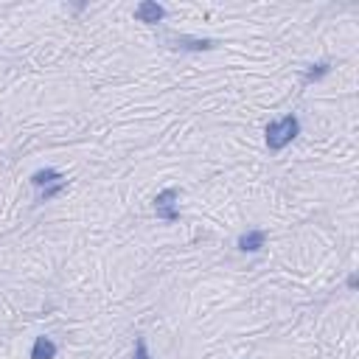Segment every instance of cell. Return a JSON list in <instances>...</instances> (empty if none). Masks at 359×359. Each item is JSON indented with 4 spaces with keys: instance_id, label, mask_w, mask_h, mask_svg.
I'll use <instances>...</instances> for the list:
<instances>
[{
    "instance_id": "6da1fadb",
    "label": "cell",
    "mask_w": 359,
    "mask_h": 359,
    "mask_svg": "<svg viewBox=\"0 0 359 359\" xmlns=\"http://www.w3.org/2000/svg\"><path fill=\"white\" fill-rule=\"evenodd\" d=\"M298 135H301V121H298V115H292V112L283 115L281 121H269L267 129H264V137H267L269 152L286 149Z\"/></svg>"
},
{
    "instance_id": "7a4b0ae2",
    "label": "cell",
    "mask_w": 359,
    "mask_h": 359,
    "mask_svg": "<svg viewBox=\"0 0 359 359\" xmlns=\"http://www.w3.org/2000/svg\"><path fill=\"white\" fill-rule=\"evenodd\" d=\"M177 199H180V191L177 188H166L155 197V213L163 219V222H177L180 219V210H177Z\"/></svg>"
},
{
    "instance_id": "3957f363",
    "label": "cell",
    "mask_w": 359,
    "mask_h": 359,
    "mask_svg": "<svg viewBox=\"0 0 359 359\" xmlns=\"http://www.w3.org/2000/svg\"><path fill=\"white\" fill-rule=\"evenodd\" d=\"M135 17H137L140 23L155 26V23H160V20L166 17V9L158 3V0H143V3H137V9H135Z\"/></svg>"
},
{
    "instance_id": "277c9868",
    "label": "cell",
    "mask_w": 359,
    "mask_h": 359,
    "mask_svg": "<svg viewBox=\"0 0 359 359\" xmlns=\"http://www.w3.org/2000/svg\"><path fill=\"white\" fill-rule=\"evenodd\" d=\"M267 244V233L264 231H247L239 236V250L242 253H258Z\"/></svg>"
},
{
    "instance_id": "5b68a950",
    "label": "cell",
    "mask_w": 359,
    "mask_h": 359,
    "mask_svg": "<svg viewBox=\"0 0 359 359\" xmlns=\"http://www.w3.org/2000/svg\"><path fill=\"white\" fill-rule=\"evenodd\" d=\"M62 180H65L62 172H56V169H40V172L31 174V185H34L37 191H42V188H48V185H53V183H62Z\"/></svg>"
},
{
    "instance_id": "8992f818",
    "label": "cell",
    "mask_w": 359,
    "mask_h": 359,
    "mask_svg": "<svg viewBox=\"0 0 359 359\" xmlns=\"http://www.w3.org/2000/svg\"><path fill=\"white\" fill-rule=\"evenodd\" d=\"M56 356V342L51 337H37L31 348V359H53Z\"/></svg>"
},
{
    "instance_id": "52a82bcc",
    "label": "cell",
    "mask_w": 359,
    "mask_h": 359,
    "mask_svg": "<svg viewBox=\"0 0 359 359\" xmlns=\"http://www.w3.org/2000/svg\"><path fill=\"white\" fill-rule=\"evenodd\" d=\"M174 48H185V51H208V48H213V42L210 40H191V37H174Z\"/></svg>"
},
{
    "instance_id": "ba28073f",
    "label": "cell",
    "mask_w": 359,
    "mask_h": 359,
    "mask_svg": "<svg viewBox=\"0 0 359 359\" xmlns=\"http://www.w3.org/2000/svg\"><path fill=\"white\" fill-rule=\"evenodd\" d=\"M328 70H331V65H328V62H317V65H312V67L306 70V74H303V82H306V85L320 82V79L328 74Z\"/></svg>"
},
{
    "instance_id": "9c48e42d",
    "label": "cell",
    "mask_w": 359,
    "mask_h": 359,
    "mask_svg": "<svg viewBox=\"0 0 359 359\" xmlns=\"http://www.w3.org/2000/svg\"><path fill=\"white\" fill-rule=\"evenodd\" d=\"M65 188H67V180H62V183H53V185L42 188V191L37 194V202H51V199H56V197H59Z\"/></svg>"
},
{
    "instance_id": "30bf717a",
    "label": "cell",
    "mask_w": 359,
    "mask_h": 359,
    "mask_svg": "<svg viewBox=\"0 0 359 359\" xmlns=\"http://www.w3.org/2000/svg\"><path fill=\"white\" fill-rule=\"evenodd\" d=\"M132 359H152V353H149V348H147V340H143V337L135 340V353H132Z\"/></svg>"
},
{
    "instance_id": "8fae6325",
    "label": "cell",
    "mask_w": 359,
    "mask_h": 359,
    "mask_svg": "<svg viewBox=\"0 0 359 359\" xmlns=\"http://www.w3.org/2000/svg\"><path fill=\"white\" fill-rule=\"evenodd\" d=\"M356 286H359V278L356 275H348V290H356Z\"/></svg>"
}]
</instances>
